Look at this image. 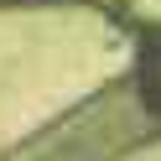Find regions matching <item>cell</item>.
I'll use <instances>...</instances> for the list:
<instances>
[{"label": "cell", "mask_w": 161, "mask_h": 161, "mask_svg": "<svg viewBox=\"0 0 161 161\" xmlns=\"http://www.w3.org/2000/svg\"><path fill=\"white\" fill-rule=\"evenodd\" d=\"M146 135H156V125H151V114L140 109L135 99V83H114L104 88V94L83 99V104L73 109V114H63L47 135L26 140L21 151H31V156H109V151H130L140 146Z\"/></svg>", "instance_id": "1"}, {"label": "cell", "mask_w": 161, "mask_h": 161, "mask_svg": "<svg viewBox=\"0 0 161 161\" xmlns=\"http://www.w3.org/2000/svg\"><path fill=\"white\" fill-rule=\"evenodd\" d=\"M130 83H135V99H140V109L151 114V125L161 130V21L140 26V36H135V73H130Z\"/></svg>", "instance_id": "2"}, {"label": "cell", "mask_w": 161, "mask_h": 161, "mask_svg": "<svg viewBox=\"0 0 161 161\" xmlns=\"http://www.w3.org/2000/svg\"><path fill=\"white\" fill-rule=\"evenodd\" d=\"M0 5H42V0H0Z\"/></svg>", "instance_id": "3"}]
</instances>
